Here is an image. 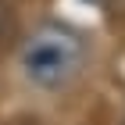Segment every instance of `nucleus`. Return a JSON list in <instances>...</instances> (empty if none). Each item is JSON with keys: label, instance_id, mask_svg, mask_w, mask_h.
<instances>
[{"label": "nucleus", "instance_id": "nucleus-2", "mask_svg": "<svg viewBox=\"0 0 125 125\" xmlns=\"http://www.w3.org/2000/svg\"><path fill=\"white\" fill-rule=\"evenodd\" d=\"M11 32H14V14H11V7L0 0V47L11 39Z\"/></svg>", "mask_w": 125, "mask_h": 125}, {"label": "nucleus", "instance_id": "nucleus-1", "mask_svg": "<svg viewBox=\"0 0 125 125\" xmlns=\"http://www.w3.org/2000/svg\"><path fill=\"white\" fill-rule=\"evenodd\" d=\"M82 64H86V39L72 25H61V21L39 25L18 43L21 79L43 93H57V89L72 86Z\"/></svg>", "mask_w": 125, "mask_h": 125}]
</instances>
